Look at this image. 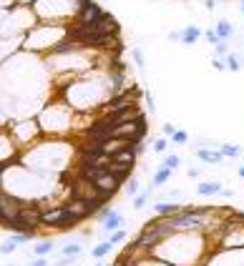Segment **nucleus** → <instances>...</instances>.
<instances>
[{"mask_svg":"<svg viewBox=\"0 0 244 266\" xmlns=\"http://www.w3.org/2000/svg\"><path fill=\"white\" fill-rule=\"evenodd\" d=\"M186 173H189V179H199V168H189Z\"/></svg>","mask_w":244,"mask_h":266,"instance_id":"nucleus-33","label":"nucleus"},{"mask_svg":"<svg viewBox=\"0 0 244 266\" xmlns=\"http://www.w3.org/2000/svg\"><path fill=\"white\" fill-rule=\"evenodd\" d=\"M194 153H196L199 161H204V164H222V161H224L222 151H219V149L211 151L209 146H194Z\"/></svg>","mask_w":244,"mask_h":266,"instance_id":"nucleus-8","label":"nucleus"},{"mask_svg":"<svg viewBox=\"0 0 244 266\" xmlns=\"http://www.w3.org/2000/svg\"><path fill=\"white\" fill-rule=\"evenodd\" d=\"M104 16H106V13H104V8L98 5V3H93V0H83L81 8H78V16H76L73 25L91 28V25H96L98 20H101Z\"/></svg>","mask_w":244,"mask_h":266,"instance_id":"nucleus-3","label":"nucleus"},{"mask_svg":"<svg viewBox=\"0 0 244 266\" xmlns=\"http://www.w3.org/2000/svg\"><path fill=\"white\" fill-rule=\"evenodd\" d=\"M214 33L219 35V40H232L234 35H237V31H234V25L229 23V20H219V23H214Z\"/></svg>","mask_w":244,"mask_h":266,"instance_id":"nucleus-10","label":"nucleus"},{"mask_svg":"<svg viewBox=\"0 0 244 266\" xmlns=\"http://www.w3.org/2000/svg\"><path fill=\"white\" fill-rule=\"evenodd\" d=\"M169 146H171V141H169L166 136H159V138H156V141L151 143V151H154V153H159V156H164Z\"/></svg>","mask_w":244,"mask_h":266,"instance_id":"nucleus-19","label":"nucleus"},{"mask_svg":"<svg viewBox=\"0 0 244 266\" xmlns=\"http://www.w3.org/2000/svg\"><path fill=\"white\" fill-rule=\"evenodd\" d=\"M181 164H184V158H181L179 153H166V156H164V161H161L159 166H166L169 171H179V168H181Z\"/></svg>","mask_w":244,"mask_h":266,"instance_id":"nucleus-15","label":"nucleus"},{"mask_svg":"<svg viewBox=\"0 0 244 266\" xmlns=\"http://www.w3.org/2000/svg\"><path fill=\"white\" fill-rule=\"evenodd\" d=\"M161 131H164V136H166V138H171V133H174L176 128H174V123H164V128H161Z\"/></svg>","mask_w":244,"mask_h":266,"instance_id":"nucleus-29","label":"nucleus"},{"mask_svg":"<svg viewBox=\"0 0 244 266\" xmlns=\"http://www.w3.org/2000/svg\"><path fill=\"white\" fill-rule=\"evenodd\" d=\"M222 196H224V199H234V191H232V188H224Z\"/></svg>","mask_w":244,"mask_h":266,"instance_id":"nucleus-32","label":"nucleus"},{"mask_svg":"<svg viewBox=\"0 0 244 266\" xmlns=\"http://www.w3.org/2000/svg\"><path fill=\"white\" fill-rule=\"evenodd\" d=\"M8 266H16V264H8Z\"/></svg>","mask_w":244,"mask_h":266,"instance_id":"nucleus-39","label":"nucleus"},{"mask_svg":"<svg viewBox=\"0 0 244 266\" xmlns=\"http://www.w3.org/2000/svg\"><path fill=\"white\" fill-rule=\"evenodd\" d=\"M83 254V246L81 244H66L61 249V256H81Z\"/></svg>","mask_w":244,"mask_h":266,"instance_id":"nucleus-22","label":"nucleus"},{"mask_svg":"<svg viewBox=\"0 0 244 266\" xmlns=\"http://www.w3.org/2000/svg\"><path fill=\"white\" fill-rule=\"evenodd\" d=\"M169 40H179V31H171L169 33Z\"/></svg>","mask_w":244,"mask_h":266,"instance_id":"nucleus-34","label":"nucleus"},{"mask_svg":"<svg viewBox=\"0 0 244 266\" xmlns=\"http://www.w3.org/2000/svg\"><path fill=\"white\" fill-rule=\"evenodd\" d=\"M123 194H126V196H131V199L139 194V181L134 179V176H131V179H126V181H123Z\"/></svg>","mask_w":244,"mask_h":266,"instance_id":"nucleus-21","label":"nucleus"},{"mask_svg":"<svg viewBox=\"0 0 244 266\" xmlns=\"http://www.w3.org/2000/svg\"><path fill=\"white\" fill-rule=\"evenodd\" d=\"M108 241H111L113 246H119V244H123V241H126V229H119V231H113V233H108Z\"/></svg>","mask_w":244,"mask_h":266,"instance_id":"nucleus-24","label":"nucleus"},{"mask_svg":"<svg viewBox=\"0 0 244 266\" xmlns=\"http://www.w3.org/2000/svg\"><path fill=\"white\" fill-rule=\"evenodd\" d=\"M40 221H43V226L55 229V231H70V229H76V224H81L78 218H73L68 214L66 203H55L51 209H43Z\"/></svg>","mask_w":244,"mask_h":266,"instance_id":"nucleus-1","label":"nucleus"},{"mask_svg":"<svg viewBox=\"0 0 244 266\" xmlns=\"http://www.w3.org/2000/svg\"><path fill=\"white\" fill-rule=\"evenodd\" d=\"M123 224H126V216L119 209H111V214L101 221V229H104V233H113V231L123 229Z\"/></svg>","mask_w":244,"mask_h":266,"instance_id":"nucleus-7","label":"nucleus"},{"mask_svg":"<svg viewBox=\"0 0 244 266\" xmlns=\"http://www.w3.org/2000/svg\"><path fill=\"white\" fill-rule=\"evenodd\" d=\"M239 179H244V164H239Z\"/></svg>","mask_w":244,"mask_h":266,"instance_id":"nucleus-35","label":"nucleus"},{"mask_svg":"<svg viewBox=\"0 0 244 266\" xmlns=\"http://www.w3.org/2000/svg\"><path fill=\"white\" fill-rule=\"evenodd\" d=\"M171 176H174V171H169L166 166H159V168L154 171V176H151V186H154V188L166 186V183L171 181Z\"/></svg>","mask_w":244,"mask_h":266,"instance_id":"nucleus-11","label":"nucleus"},{"mask_svg":"<svg viewBox=\"0 0 244 266\" xmlns=\"http://www.w3.org/2000/svg\"><path fill=\"white\" fill-rule=\"evenodd\" d=\"M204 40L209 43V46H217V43H219V35L214 33V28H209V31H204Z\"/></svg>","mask_w":244,"mask_h":266,"instance_id":"nucleus-28","label":"nucleus"},{"mask_svg":"<svg viewBox=\"0 0 244 266\" xmlns=\"http://www.w3.org/2000/svg\"><path fill=\"white\" fill-rule=\"evenodd\" d=\"M224 186L219 181H199L196 183V194L199 196H222Z\"/></svg>","mask_w":244,"mask_h":266,"instance_id":"nucleus-9","label":"nucleus"},{"mask_svg":"<svg viewBox=\"0 0 244 266\" xmlns=\"http://www.w3.org/2000/svg\"><path fill=\"white\" fill-rule=\"evenodd\" d=\"M239 216H242V218H244V211H239Z\"/></svg>","mask_w":244,"mask_h":266,"instance_id":"nucleus-38","label":"nucleus"},{"mask_svg":"<svg viewBox=\"0 0 244 266\" xmlns=\"http://www.w3.org/2000/svg\"><path fill=\"white\" fill-rule=\"evenodd\" d=\"M239 13H242V16H244V0H239Z\"/></svg>","mask_w":244,"mask_h":266,"instance_id":"nucleus-36","label":"nucleus"},{"mask_svg":"<svg viewBox=\"0 0 244 266\" xmlns=\"http://www.w3.org/2000/svg\"><path fill=\"white\" fill-rule=\"evenodd\" d=\"M204 8L209 13H214V10H217V0H204Z\"/></svg>","mask_w":244,"mask_h":266,"instance_id":"nucleus-31","label":"nucleus"},{"mask_svg":"<svg viewBox=\"0 0 244 266\" xmlns=\"http://www.w3.org/2000/svg\"><path fill=\"white\" fill-rule=\"evenodd\" d=\"M214 48V53H217L219 58H227V53H229V48H227V40H219L217 46H211Z\"/></svg>","mask_w":244,"mask_h":266,"instance_id":"nucleus-27","label":"nucleus"},{"mask_svg":"<svg viewBox=\"0 0 244 266\" xmlns=\"http://www.w3.org/2000/svg\"><path fill=\"white\" fill-rule=\"evenodd\" d=\"M16 249H18V244H13V241L8 239L5 244H0V254H3V256H8V254H13Z\"/></svg>","mask_w":244,"mask_h":266,"instance_id":"nucleus-26","label":"nucleus"},{"mask_svg":"<svg viewBox=\"0 0 244 266\" xmlns=\"http://www.w3.org/2000/svg\"><path fill=\"white\" fill-rule=\"evenodd\" d=\"M219 151L224 158H239L242 156V149L237 143H219Z\"/></svg>","mask_w":244,"mask_h":266,"instance_id":"nucleus-18","label":"nucleus"},{"mask_svg":"<svg viewBox=\"0 0 244 266\" xmlns=\"http://www.w3.org/2000/svg\"><path fill=\"white\" fill-rule=\"evenodd\" d=\"M93 186L98 188V191H101V194L106 196V199H111L113 194H116V191L123 186V181L121 179H116V176H113V173H101V176H98V179L93 181Z\"/></svg>","mask_w":244,"mask_h":266,"instance_id":"nucleus-4","label":"nucleus"},{"mask_svg":"<svg viewBox=\"0 0 244 266\" xmlns=\"http://www.w3.org/2000/svg\"><path fill=\"white\" fill-rule=\"evenodd\" d=\"M93 266H104V264H101V261H98V264H93Z\"/></svg>","mask_w":244,"mask_h":266,"instance_id":"nucleus-37","label":"nucleus"},{"mask_svg":"<svg viewBox=\"0 0 244 266\" xmlns=\"http://www.w3.org/2000/svg\"><path fill=\"white\" fill-rule=\"evenodd\" d=\"M202 38H204V31L199 25H194V23H189L186 28H181V31H179V43H181V46H186V48L196 46Z\"/></svg>","mask_w":244,"mask_h":266,"instance_id":"nucleus-5","label":"nucleus"},{"mask_svg":"<svg viewBox=\"0 0 244 266\" xmlns=\"http://www.w3.org/2000/svg\"><path fill=\"white\" fill-rule=\"evenodd\" d=\"M242 68H244V55H239V53H227V70L239 73Z\"/></svg>","mask_w":244,"mask_h":266,"instance_id":"nucleus-14","label":"nucleus"},{"mask_svg":"<svg viewBox=\"0 0 244 266\" xmlns=\"http://www.w3.org/2000/svg\"><path fill=\"white\" fill-rule=\"evenodd\" d=\"M154 214L159 218H169V216H176L184 211V203H171V201H154L151 203Z\"/></svg>","mask_w":244,"mask_h":266,"instance_id":"nucleus-6","label":"nucleus"},{"mask_svg":"<svg viewBox=\"0 0 244 266\" xmlns=\"http://www.w3.org/2000/svg\"><path fill=\"white\" fill-rule=\"evenodd\" d=\"M211 68H214V70H227V58L214 55V58H211Z\"/></svg>","mask_w":244,"mask_h":266,"instance_id":"nucleus-25","label":"nucleus"},{"mask_svg":"<svg viewBox=\"0 0 244 266\" xmlns=\"http://www.w3.org/2000/svg\"><path fill=\"white\" fill-rule=\"evenodd\" d=\"M53 251H55V244H53L51 239L33 244V254H35V256H48V254H53Z\"/></svg>","mask_w":244,"mask_h":266,"instance_id":"nucleus-16","label":"nucleus"},{"mask_svg":"<svg viewBox=\"0 0 244 266\" xmlns=\"http://www.w3.org/2000/svg\"><path fill=\"white\" fill-rule=\"evenodd\" d=\"M28 266H48V259H46V256H38L33 264H28Z\"/></svg>","mask_w":244,"mask_h":266,"instance_id":"nucleus-30","label":"nucleus"},{"mask_svg":"<svg viewBox=\"0 0 244 266\" xmlns=\"http://www.w3.org/2000/svg\"><path fill=\"white\" fill-rule=\"evenodd\" d=\"M23 206H25L23 199H18V196H13V194H8V191L0 188V226L8 229L13 221L18 218Z\"/></svg>","mask_w":244,"mask_h":266,"instance_id":"nucleus-2","label":"nucleus"},{"mask_svg":"<svg viewBox=\"0 0 244 266\" xmlns=\"http://www.w3.org/2000/svg\"><path fill=\"white\" fill-rule=\"evenodd\" d=\"M113 249H116V246H113V244H111V241L106 239V241H101V244H96V246L91 249V256H93L96 261H101L104 256H108V254H111Z\"/></svg>","mask_w":244,"mask_h":266,"instance_id":"nucleus-12","label":"nucleus"},{"mask_svg":"<svg viewBox=\"0 0 244 266\" xmlns=\"http://www.w3.org/2000/svg\"><path fill=\"white\" fill-rule=\"evenodd\" d=\"M33 239H35V231H13V233H10V241L18 244V246L33 241Z\"/></svg>","mask_w":244,"mask_h":266,"instance_id":"nucleus-17","label":"nucleus"},{"mask_svg":"<svg viewBox=\"0 0 244 266\" xmlns=\"http://www.w3.org/2000/svg\"><path fill=\"white\" fill-rule=\"evenodd\" d=\"M171 146H186V143H189V133H186V131H181V128H176L174 133H171Z\"/></svg>","mask_w":244,"mask_h":266,"instance_id":"nucleus-20","label":"nucleus"},{"mask_svg":"<svg viewBox=\"0 0 244 266\" xmlns=\"http://www.w3.org/2000/svg\"><path fill=\"white\" fill-rule=\"evenodd\" d=\"M131 58H134V63H136L139 70L146 68V58H143V50H141V48H134V50H131Z\"/></svg>","mask_w":244,"mask_h":266,"instance_id":"nucleus-23","label":"nucleus"},{"mask_svg":"<svg viewBox=\"0 0 244 266\" xmlns=\"http://www.w3.org/2000/svg\"><path fill=\"white\" fill-rule=\"evenodd\" d=\"M151 191H154V186H151V188H143V191H139V194L134 196L131 206H134L136 211H141V209H146V203L151 201Z\"/></svg>","mask_w":244,"mask_h":266,"instance_id":"nucleus-13","label":"nucleus"}]
</instances>
